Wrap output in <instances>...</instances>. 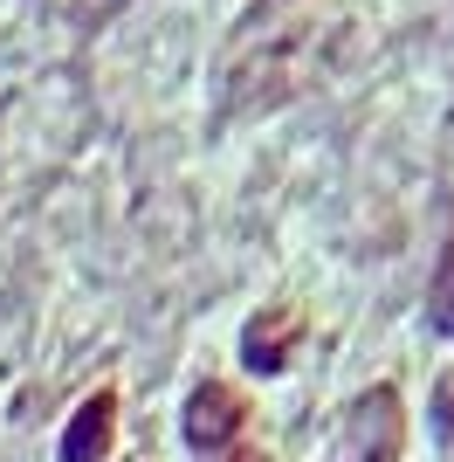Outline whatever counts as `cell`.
Segmentation results:
<instances>
[{"mask_svg": "<svg viewBox=\"0 0 454 462\" xmlns=\"http://www.w3.org/2000/svg\"><path fill=\"white\" fill-rule=\"evenodd\" d=\"M227 462H262V456H255V448H241V456H227Z\"/></svg>", "mask_w": 454, "mask_h": 462, "instance_id": "cell-6", "label": "cell"}, {"mask_svg": "<svg viewBox=\"0 0 454 462\" xmlns=\"http://www.w3.org/2000/svg\"><path fill=\"white\" fill-rule=\"evenodd\" d=\"M406 442V407H399L393 386H372L351 401V421H344V462H399Z\"/></svg>", "mask_w": 454, "mask_h": 462, "instance_id": "cell-1", "label": "cell"}, {"mask_svg": "<svg viewBox=\"0 0 454 462\" xmlns=\"http://www.w3.org/2000/svg\"><path fill=\"white\" fill-rule=\"evenodd\" d=\"M241 414H248V407L234 401V386L200 380V386H193V401H186V442L193 448H227L234 435H241Z\"/></svg>", "mask_w": 454, "mask_h": 462, "instance_id": "cell-3", "label": "cell"}, {"mask_svg": "<svg viewBox=\"0 0 454 462\" xmlns=\"http://www.w3.org/2000/svg\"><path fill=\"white\" fill-rule=\"evenodd\" d=\"M296 338H303V318L289 304H268V310H255L241 325V359L255 373H283L289 352H296Z\"/></svg>", "mask_w": 454, "mask_h": 462, "instance_id": "cell-2", "label": "cell"}, {"mask_svg": "<svg viewBox=\"0 0 454 462\" xmlns=\"http://www.w3.org/2000/svg\"><path fill=\"white\" fill-rule=\"evenodd\" d=\"M117 435V393H90L76 407V421L62 428V462H104Z\"/></svg>", "mask_w": 454, "mask_h": 462, "instance_id": "cell-4", "label": "cell"}, {"mask_svg": "<svg viewBox=\"0 0 454 462\" xmlns=\"http://www.w3.org/2000/svg\"><path fill=\"white\" fill-rule=\"evenodd\" d=\"M427 318H434L440 338H454V242L440 249V270H434V283H427Z\"/></svg>", "mask_w": 454, "mask_h": 462, "instance_id": "cell-5", "label": "cell"}]
</instances>
